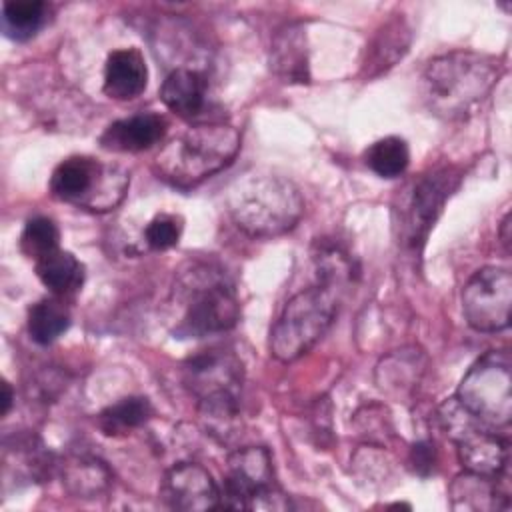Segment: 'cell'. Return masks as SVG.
Returning a JSON list of instances; mask_svg holds the SVG:
<instances>
[{"mask_svg":"<svg viewBox=\"0 0 512 512\" xmlns=\"http://www.w3.org/2000/svg\"><path fill=\"white\" fill-rule=\"evenodd\" d=\"M500 62L474 50H452L428 62L422 84L428 108L446 120L468 116L494 88Z\"/></svg>","mask_w":512,"mask_h":512,"instance_id":"cell-1","label":"cell"},{"mask_svg":"<svg viewBox=\"0 0 512 512\" xmlns=\"http://www.w3.org/2000/svg\"><path fill=\"white\" fill-rule=\"evenodd\" d=\"M174 300L180 306L174 334L202 338L226 332L240 320V302L230 278L208 262H190L176 276Z\"/></svg>","mask_w":512,"mask_h":512,"instance_id":"cell-2","label":"cell"},{"mask_svg":"<svg viewBox=\"0 0 512 512\" xmlns=\"http://www.w3.org/2000/svg\"><path fill=\"white\" fill-rule=\"evenodd\" d=\"M240 150V134L222 122H202L176 134L154 158L158 178L178 188H192L224 170Z\"/></svg>","mask_w":512,"mask_h":512,"instance_id":"cell-3","label":"cell"},{"mask_svg":"<svg viewBox=\"0 0 512 512\" xmlns=\"http://www.w3.org/2000/svg\"><path fill=\"white\" fill-rule=\"evenodd\" d=\"M226 206L242 232L272 238L296 226L304 212V198L284 176L246 174L230 186Z\"/></svg>","mask_w":512,"mask_h":512,"instance_id":"cell-4","label":"cell"},{"mask_svg":"<svg viewBox=\"0 0 512 512\" xmlns=\"http://www.w3.org/2000/svg\"><path fill=\"white\" fill-rule=\"evenodd\" d=\"M336 312L338 290L316 284L296 292L270 330V354L280 362L300 358L326 334Z\"/></svg>","mask_w":512,"mask_h":512,"instance_id":"cell-5","label":"cell"},{"mask_svg":"<svg viewBox=\"0 0 512 512\" xmlns=\"http://www.w3.org/2000/svg\"><path fill=\"white\" fill-rule=\"evenodd\" d=\"M130 184L124 168L102 164L92 156H70L62 160L50 176L54 198L76 206L104 212L120 204Z\"/></svg>","mask_w":512,"mask_h":512,"instance_id":"cell-6","label":"cell"},{"mask_svg":"<svg viewBox=\"0 0 512 512\" xmlns=\"http://www.w3.org/2000/svg\"><path fill=\"white\" fill-rule=\"evenodd\" d=\"M456 402L478 422L508 426L512 418V360L506 350L480 356L460 380Z\"/></svg>","mask_w":512,"mask_h":512,"instance_id":"cell-7","label":"cell"},{"mask_svg":"<svg viewBox=\"0 0 512 512\" xmlns=\"http://www.w3.org/2000/svg\"><path fill=\"white\" fill-rule=\"evenodd\" d=\"M448 414H440L448 436L456 442L458 460L466 472L500 478L508 460V442L496 432L480 428L474 416H470L454 398L452 404H446Z\"/></svg>","mask_w":512,"mask_h":512,"instance_id":"cell-8","label":"cell"},{"mask_svg":"<svg viewBox=\"0 0 512 512\" xmlns=\"http://www.w3.org/2000/svg\"><path fill=\"white\" fill-rule=\"evenodd\" d=\"M512 274L508 268L484 266L462 288V314L478 332H500L510 324Z\"/></svg>","mask_w":512,"mask_h":512,"instance_id":"cell-9","label":"cell"},{"mask_svg":"<svg viewBox=\"0 0 512 512\" xmlns=\"http://www.w3.org/2000/svg\"><path fill=\"white\" fill-rule=\"evenodd\" d=\"M460 172L454 166H440L422 174L400 208V236L412 250L420 248L442 212V206L456 190Z\"/></svg>","mask_w":512,"mask_h":512,"instance_id":"cell-10","label":"cell"},{"mask_svg":"<svg viewBox=\"0 0 512 512\" xmlns=\"http://www.w3.org/2000/svg\"><path fill=\"white\" fill-rule=\"evenodd\" d=\"M182 380L196 404L216 398H240L244 366L232 350L208 348L186 358Z\"/></svg>","mask_w":512,"mask_h":512,"instance_id":"cell-11","label":"cell"},{"mask_svg":"<svg viewBox=\"0 0 512 512\" xmlns=\"http://www.w3.org/2000/svg\"><path fill=\"white\" fill-rule=\"evenodd\" d=\"M274 484V466L268 448L244 446L236 448L226 458L224 490L220 492V506L234 510H248L250 502Z\"/></svg>","mask_w":512,"mask_h":512,"instance_id":"cell-12","label":"cell"},{"mask_svg":"<svg viewBox=\"0 0 512 512\" xmlns=\"http://www.w3.org/2000/svg\"><path fill=\"white\" fill-rule=\"evenodd\" d=\"M160 496L172 510L206 512L220 508V488L212 474L196 462L174 464L162 478Z\"/></svg>","mask_w":512,"mask_h":512,"instance_id":"cell-13","label":"cell"},{"mask_svg":"<svg viewBox=\"0 0 512 512\" xmlns=\"http://www.w3.org/2000/svg\"><path fill=\"white\" fill-rule=\"evenodd\" d=\"M166 134V120L154 112H140L112 122L100 136V146L112 152H142Z\"/></svg>","mask_w":512,"mask_h":512,"instance_id":"cell-14","label":"cell"},{"mask_svg":"<svg viewBox=\"0 0 512 512\" xmlns=\"http://www.w3.org/2000/svg\"><path fill=\"white\" fill-rule=\"evenodd\" d=\"M148 82L144 56L136 48H120L108 54L104 64V94L114 100L140 96Z\"/></svg>","mask_w":512,"mask_h":512,"instance_id":"cell-15","label":"cell"},{"mask_svg":"<svg viewBox=\"0 0 512 512\" xmlns=\"http://www.w3.org/2000/svg\"><path fill=\"white\" fill-rule=\"evenodd\" d=\"M206 78L202 72L192 68L172 70L160 88L164 106L176 116L190 120L196 118L206 104Z\"/></svg>","mask_w":512,"mask_h":512,"instance_id":"cell-16","label":"cell"},{"mask_svg":"<svg viewBox=\"0 0 512 512\" xmlns=\"http://www.w3.org/2000/svg\"><path fill=\"white\" fill-rule=\"evenodd\" d=\"M270 66L284 82H308V48L302 24L280 28L270 46Z\"/></svg>","mask_w":512,"mask_h":512,"instance_id":"cell-17","label":"cell"},{"mask_svg":"<svg viewBox=\"0 0 512 512\" xmlns=\"http://www.w3.org/2000/svg\"><path fill=\"white\" fill-rule=\"evenodd\" d=\"M410 46V28L404 18H390L372 38L366 50L364 72L366 76H378L394 66Z\"/></svg>","mask_w":512,"mask_h":512,"instance_id":"cell-18","label":"cell"},{"mask_svg":"<svg viewBox=\"0 0 512 512\" xmlns=\"http://www.w3.org/2000/svg\"><path fill=\"white\" fill-rule=\"evenodd\" d=\"M112 484L108 466L94 456H72L62 464V486L74 498H98Z\"/></svg>","mask_w":512,"mask_h":512,"instance_id":"cell-19","label":"cell"},{"mask_svg":"<svg viewBox=\"0 0 512 512\" xmlns=\"http://www.w3.org/2000/svg\"><path fill=\"white\" fill-rule=\"evenodd\" d=\"M496 480L464 472L450 484L454 510H500L508 508V498L498 492Z\"/></svg>","mask_w":512,"mask_h":512,"instance_id":"cell-20","label":"cell"},{"mask_svg":"<svg viewBox=\"0 0 512 512\" xmlns=\"http://www.w3.org/2000/svg\"><path fill=\"white\" fill-rule=\"evenodd\" d=\"M34 266L36 276L54 296L74 294L84 282L82 262L72 252L60 248L34 262Z\"/></svg>","mask_w":512,"mask_h":512,"instance_id":"cell-21","label":"cell"},{"mask_svg":"<svg viewBox=\"0 0 512 512\" xmlns=\"http://www.w3.org/2000/svg\"><path fill=\"white\" fill-rule=\"evenodd\" d=\"M68 326H70V312L60 300V296L42 298L28 308V318H26L28 336L40 346L52 344L58 336H62L68 330Z\"/></svg>","mask_w":512,"mask_h":512,"instance_id":"cell-22","label":"cell"},{"mask_svg":"<svg viewBox=\"0 0 512 512\" xmlns=\"http://www.w3.org/2000/svg\"><path fill=\"white\" fill-rule=\"evenodd\" d=\"M154 414L146 396H126L98 414V426L108 436L128 434L150 420Z\"/></svg>","mask_w":512,"mask_h":512,"instance_id":"cell-23","label":"cell"},{"mask_svg":"<svg viewBox=\"0 0 512 512\" xmlns=\"http://www.w3.org/2000/svg\"><path fill=\"white\" fill-rule=\"evenodd\" d=\"M48 6L40 0H8L2 4L0 26L12 40L32 38L46 22Z\"/></svg>","mask_w":512,"mask_h":512,"instance_id":"cell-24","label":"cell"},{"mask_svg":"<svg viewBox=\"0 0 512 512\" xmlns=\"http://www.w3.org/2000/svg\"><path fill=\"white\" fill-rule=\"evenodd\" d=\"M364 164L380 178H398L410 164V150L404 138L386 136L376 140L364 152Z\"/></svg>","mask_w":512,"mask_h":512,"instance_id":"cell-25","label":"cell"},{"mask_svg":"<svg viewBox=\"0 0 512 512\" xmlns=\"http://www.w3.org/2000/svg\"><path fill=\"white\" fill-rule=\"evenodd\" d=\"M314 262L318 270V284H324L338 292L352 280L356 272L352 256L338 244H330V242L318 244Z\"/></svg>","mask_w":512,"mask_h":512,"instance_id":"cell-26","label":"cell"},{"mask_svg":"<svg viewBox=\"0 0 512 512\" xmlns=\"http://www.w3.org/2000/svg\"><path fill=\"white\" fill-rule=\"evenodd\" d=\"M60 232L48 216H34L24 224L20 234V250L26 258L38 262L40 258L58 250Z\"/></svg>","mask_w":512,"mask_h":512,"instance_id":"cell-27","label":"cell"},{"mask_svg":"<svg viewBox=\"0 0 512 512\" xmlns=\"http://www.w3.org/2000/svg\"><path fill=\"white\" fill-rule=\"evenodd\" d=\"M180 234H182V218L176 214H166V212L156 214L144 230L146 244L152 250L174 248L180 240Z\"/></svg>","mask_w":512,"mask_h":512,"instance_id":"cell-28","label":"cell"},{"mask_svg":"<svg viewBox=\"0 0 512 512\" xmlns=\"http://www.w3.org/2000/svg\"><path fill=\"white\" fill-rule=\"evenodd\" d=\"M436 460V452H434V444L432 442H418L412 446L410 450V464L414 466L416 472L426 474Z\"/></svg>","mask_w":512,"mask_h":512,"instance_id":"cell-29","label":"cell"},{"mask_svg":"<svg viewBox=\"0 0 512 512\" xmlns=\"http://www.w3.org/2000/svg\"><path fill=\"white\" fill-rule=\"evenodd\" d=\"M2 392H4V396H2V414H8V410H10V406H12V388H10V384L8 382H4L2 384Z\"/></svg>","mask_w":512,"mask_h":512,"instance_id":"cell-30","label":"cell"},{"mask_svg":"<svg viewBox=\"0 0 512 512\" xmlns=\"http://www.w3.org/2000/svg\"><path fill=\"white\" fill-rule=\"evenodd\" d=\"M508 226H510V218L506 216V218L502 220V230H506ZM502 242H504V244H506V248H508V244H510V236H506V234H504V236H502Z\"/></svg>","mask_w":512,"mask_h":512,"instance_id":"cell-31","label":"cell"}]
</instances>
